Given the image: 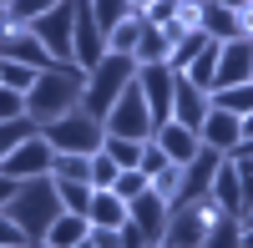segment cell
<instances>
[{"instance_id": "obj_39", "label": "cell", "mask_w": 253, "mask_h": 248, "mask_svg": "<svg viewBox=\"0 0 253 248\" xmlns=\"http://www.w3.org/2000/svg\"><path fill=\"white\" fill-rule=\"evenodd\" d=\"M172 15H177V0H157V5H147V10H142L147 26H167Z\"/></svg>"}, {"instance_id": "obj_3", "label": "cell", "mask_w": 253, "mask_h": 248, "mask_svg": "<svg viewBox=\"0 0 253 248\" xmlns=\"http://www.w3.org/2000/svg\"><path fill=\"white\" fill-rule=\"evenodd\" d=\"M132 76H137V61L132 56H101L96 61V66L86 71V86H81V112H86V117H107L112 112V101L126 91V86H132Z\"/></svg>"}, {"instance_id": "obj_5", "label": "cell", "mask_w": 253, "mask_h": 248, "mask_svg": "<svg viewBox=\"0 0 253 248\" xmlns=\"http://www.w3.org/2000/svg\"><path fill=\"white\" fill-rule=\"evenodd\" d=\"M101 127H107V137H132V142H147V137L157 132L152 127V112H147V96L137 86V76H132V86L112 101V112L101 117Z\"/></svg>"}, {"instance_id": "obj_47", "label": "cell", "mask_w": 253, "mask_h": 248, "mask_svg": "<svg viewBox=\"0 0 253 248\" xmlns=\"http://www.w3.org/2000/svg\"><path fill=\"white\" fill-rule=\"evenodd\" d=\"M132 5H137V10H147V5H157V0H132Z\"/></svg>"}, {"instance_id": "obj_35", "label": "cell", "mask_w": 253, "mask_h": 248, "mask_svg": "<svg viewBox=\"0 0 253 248\" xmlns=\"http://www.w3.org/2000/svg\"><path fill=\"white\" fill-rule=\"evenodd\" d=\"M36 76H41V71H31V66H15V61H0V86H10V91H20V96H26V91L36 86Z\"/></svg>"}, {"instance_id": "obj_19", "label": "cell", "mask_w": 253, "mask_h": 248, "mask_svg": "<svg viewBox=\"0 0 253 248\" xmlns=\"http://www.w3.org/2000/svg\"><path fill=\"white\" fill-rule=\"evenodd\" d=\"M198 31H203L208 41H233V36H238V10L208 0V5H198Z\"/></svg>"}, {"instance_id": "obj_11", "label": "cell", "mask_w": 253, "mask_h": 248, "mask_svg": "<svg viewBox=\"0 0 253 248\" xmlns=\"http://www.w3.org/2000/svg\"><path fill=\"white\" fill-rule=\"evenodd\" d=\"M223 167V152L213 147H198L193 162H182V182H177V198H172V208H182V203H198L208 188H213V172Z\"/></svg>"}, {"instance_id": "obj_13", "label": "cell", "mask_w": 253, "mask_h": 248, "mask_svg": "<svg viewBox=\"0 0 253 248\" xmlns=\"http://www.w3.org/2000/svg\"><path fill=\"white\" fill-rule=\"evenodd\" d=\"M198 142L228 157V152H238V142H243V122H238L233 112H218V107H208L203 127H198Z\"/></svg>"}, {"instance_id": "obj_8", "label": "cell", "mask_w": 253, "mask_h": 248, "mask_svg": "<svg viewBox=\"0 0 253 248\" xmlns=\"http://www.w3.org/2000/svg\"><path fill=\"white\" fill-rule=\"evenodd\" d=\"M172 81H177V71L167 66V61H152V66H137V86H142V96H147L152 127L172 122Z\"/></svg>"}, {"instance_id": "obj_12", "label": "cell", "mask_w": 253, "mask_h": 248, "mask_svg": "<svg viewBox=\"0 0 253 248\" xmlns=\"http://www.w3.org/2000/svg\"><path fill=\"white\" fill-rule=\"evenodd\" d=\"M71 51H76V66L81 71H91L101 56H107V31L96 26V15H91V5L81 0L76 5V31H71Z\"/></svg>"}, {"instance_id": "obj_2", "label": "cell", "mask_w": 253, "mask_h": 248, "mask_svg": "<svg viewBox=\"0 0 253 248\" xmlns=\"http://www.w3.org/2000/svg\"><path fill=\"white\" fill-rule=\"evenodd\" d=\"M61 213H66V208H61V198H56V182H51V177H31V182H20L15 198L5 203V218H10L31 243L46 238V228H51Z\"/></svg>"}, {"instance_id": "obj_40", "label": "cell", "mask_w": 253, "mask_h": 248, "mask_svg": "<svg viewBox=\"0 0 253 248\" xmlns=\"http://www.w3.org/2000/svg\"><path fill=\"white\" fill-rule=\"evenodd\" d=\"M0 248H31V238H26V233H20V228H15V223L5 218V213H0Z\"/></svg>"}, {"instance_id": "obj_4", "label": "cell", "mask_w": 253, "mask_h": 248, "mask_svg": "<svg viewBox=\"0 0 253 248\" xmlns=\"http://www.w3.org/2000/svg\"><path fill=\"white\" fill-rule=\"evenodd\" d=\"M41 137L51 142V152H81V157H91L101 142H107V127L76 107V112H66V117L46 122V127H41Z\"/></svg>"}, {"instance_id": "obj_22", "label": "cell", "mask_w": 253, "mask_h": 248, "mask_svg": "<svg viewBox=\"0 0 253 248\" xmlns=\"http://www.w3.org/2000/svg\"><path fill=\"white\" fill-rule=\"evenodd\" d=\"M198 248H243V223H238L233 213L213 218V223H208V233H203V243H198Z\"/></svg>"}, {"instance_id": "obj_34", "label": "cell", "mask_w": 253, "mask_h": 248, "mask_svg": "<svg viewBox=\"0 0 253 248\" xmlns=\"http://www.w3.org/2000/svg\"><path fill=\"white\" fill-rule=\"evenodd\" d=\"M101 147H107V157L117 162V167H137L142 162V142H132V137H107Z\"/></svg>"}, {"instance_id": "obj_26", "label": "cell", "mask_w": 253, "mask_h": 248, "mask_svg": "<svg viewBox=\"0 0 253 248\" xmlns=\"http://www.w3.org/2000/svg\"><path fill=\"white\" fill-rule=\"evenodd\" d=\"M208 101H213L218 112H233V117L243 122V117L253 112V81H243V86H223V91H213Z\"/></svg>"}, {"instance_id": "obj_16", "label": "cell", "mask_w": 253, "mask_h": 248, "mask_svg": "<svg viewBox=\"0 0 253 248\" xmlns=\"http://www.w3.org/2000/svg\"><path fill=\"white\" fill-rule=\"evenodd\" d=\"M167 213H172V208H167V198H157L152 188H147L142 198H132V203H126V218H132L137 223V228L147 233V243H162V228H167Z\"/></svg>"}, {"instance_id": "obj_48", "label": "cell", "mask_w": 253, "mask_h": 248, "mask_svg": "<svg viewBox=\"0 0 253 248\" xmlns=\"http://www.w3.org/2000/svg\"><path fill=\"white\" fill-rule=\"evenodd\" d=\"M243 223H253V203H248V213H243Z\"/></svg>"}, {"instance_id": "obj_38", "label": "cell", "mask_w": 253, "mask_h": 248, "mask_svg": "<svg viewBox=\"0 0 253 248\" xmlns=\"http://www.w3.org/2000/svg\"><path fill=\"white\" fill-rule=\"evenodd\" d=\"M10 117H26V96L10 91V86H0V122H10Z\"/></svg>"}, {"instance_id": "obj_14", "label": "cell", "mask_w": 253, "mask_h": 248, "mask_svg": "<svg viewBox=\"0 0 253 248\" xmlns=\"http://www.w3.org/2000/svg\"><path fill=\"white\" fill-rule=\"evenodd\" d=\"M208 107H213V101H208V91L193 86V81L177 71V81H172V122H177V127H187V132H198L203 117H208Z\"/></svg>"}, {"instance_id": "obj_33", "label": "cell", "mask_w": 253, "mask_h": 248, "mask_svg": "<svg viewBox=\"0 0 253 248\" xmlns=\"http://www.w3.org/2000/svg\"><path fill=\"white\" fill-rule=\"evenodd\" d=\"M51 5H61V0H10V5H5V20H10V26H31V20L46 15Z\"/></svg>"}, {"instance_id": "obj_41", "label": "cell", "mask_w": 253, "mask_h": 248, "mask_svg": "<svg viewBox=\"0 0 253 248\" xmlns=\"http://www.w3.org/2000/svg\"><path fill=\"white\" fill-rule=\"evenodd\" d=\"M91 248H122V228H91Z\"/></svg>"}, {"instance_id": "obj_27", "label": "cell", "mask_w": 253, "mask_h": 248, "mask_svg": "<svg viewBox=\"0 0 253 248\" xmlns=\"http://www.w3.org/2000/svg\"><path fill=\"white\" fill-rule=\"evenodd\" d=\"M86 5H91V15H96V26L107 31V36H112V31L122 26L126 15H137V5H132V0H86Z\"/></svg>"}, {"instance_id": "obj_21", "label": "cell", "mask_w": 253, "mask_h": 248, "mask_svg": "<svg viewBox=\"0 0 253 248\" xmlns=\"http://www.w3.org/2000/svg\"><path fill=\"white\" fill-rule=\"evenodd\" d=\"M86 233H91V223L81 218V213H61L51 228H46V243H51V248H76Z\"/></svg>"}, {"instance_id": "obj_28", "label": "cell", "mask_w": 253, "mask_h": 248, "mask_svg": "<svg viewBox=\"0 0 253 248\" xmlns=\"http://www.w3.org/2000/svg\"><path fill=\"white\" fill-rule=\"evenodd\" d=\"M91 172V157H81V152H56L51 157V177L56 182H86Z\"/></svg>"}, {"instance_id": "obj_53", "label": "cell", "mask_w": 253, "mask_h": 248, "mask_svg": "<svg viewBox=\"0 0 253 248\" xmlns=\"http://www.w3.org/2000/svg\"><path fill=\"white\" fill-rule=\"evenodd\" d=\"M0 5H10V0H0Z\"/></svg>"}, {"instance_id": "obj_23", "label": "cell", "mask_w": 253, "mask_h": 248, "mask_svg": "<svg viewBox=\"0 0 253 248\" xmlns=\"http://www.w3.org/2000/svg\"><path fill=\"white\" fill-rule=\"evenodd\" d=\"M218 46H223V41H208V46L193 56V66L182 71V76L193 81V86H203V91H213V76H218Z\"/></svg>"}, {"instance_id": "obj_49", "label": "cell", "mask_w": 253, "mask_h": 248, "mask_svg": "<svg viewBox=\"0 0 253 248\" xmlns=\"http://www.w3.org/2000/svg\"><path fill=\"white\" fill-rule=\"evenodd\" d=\"M0 26H10V20H5V5H0Z\"/></svg>"}, {"instance_id": "obj_37", "label": "cell", "mask_w": 253, "mask_h": 248, "mask_svg": "<svg viewBox=\"0 0 253 248\" xmlns=\"http://www.w3.org/2000/svg\"><path fill=\"white\" fill-rule=\"evenodd\" d=\"M137 167L147 172V182H152V177H157V172L167 167V152L157 147V142H152V137H147V142H142V162H137Z\"/></svg>"}, {"instance_id": "obj_31", "label": "cell", "mask_w": 253, "mask_h": 248, "mask_svg": "<svg viewBox=\"0 0 253 248\" xmlns=\"http://www.w3.org/2000/svg\"><path fill=\"white\" fill-rule=\"evenodd\" d=\"M51 182H56V177H51ZM56 198H61V208H66V213H81V218H86L91 182H56Z\"/></svg>"}, {"instance_id": "obj_30", "label": "cell", "mask_w": 253, "mask_h": 248, "mask_svg": "<svg viewBox=\"0 0 253 248\" xmlns=\"http://www.w3.org/2000/svg\"><path fill=\"white\" fill-rule=\"evenodd\" d=\"M203 46H208V36H203V31H187L177 46L167 51V66H172V71H187V66H193V56H198Z\"/></svg>"}, {"instance_id": "obj_46", "label": "cell", "mask_w": 253, "mask_h": 248, "mask_svg": "<svg viewBox=\"0 0 253 248\" xmlns=\"http://www.w3.org/2000/svg\"><path fill=\"white\" fill-rule=\"evenodd\" d=\"M243 248H253V223H243Z\"/></svg>"}, {"instance_id": "obj_15", "label": "cell", "mask_w": 253, "mask_h": 248, "mask_svg": "<svg viewBox=\"0 0 253 248\" xmlns=\"http://www.w3.org/2000/svg\"><path fill=\"white\" fill-rule=\"evenodd\" d=\"M203 233H208V218L187 203V208H172V213H167V228H162V243H157V248H198Z\"/></svg>"}, {"instance_id": "obj_43", "label": "cell", "mask_w": 253, "mask_h": 248, "mask_svg": "<svg viewBox=\"0 0 253 248\" xmlns=\"http://www.w3.org/2000/svg\"><path fill=\"white\" fill-rule=\"evenodd\" d=\"M238 36H248V41H253V5H243V10H238Z\"/></svg>"}, {"instance_id": "obj_24", "label": "cell", "mask_w": 253, "mask_h": 248, "mask_svg": "<svg viewBox=\"0 0 253 248\" xmlns=\"http://www.w3.org/2000/svg\"><path fill=\"white\" fill-rule=\"evenodd\" d=\"M41 137V122L36 117H10V122H0V157H10L20 142H31Z\"/></svg>"}, {"instance_id": "obj_7", "label": "cell", "mask_w": 253, "mask_h": 248, "mask_svg": "<svg viewBox=\"0 0 253 248\" xmlns=\"http://www.w3.org/2000/svg\"><path fill=\"white\" fill-rule=\"evenodd\" d=\"M0 61H15V66H31V71H56L61 61L36 41L31 26H0Z\"/></svg>"}, {"instance_id": "obj_44", "label": "cell", "mask_w": 253, "mask_h": 248, "mask_svg": "<svg viewBox=\"0 0 253 248\" xmlns=\"http://www.w3.org/2000/svg\"><path fill=\"white\" fill-rule=\"evenodd\" d=\"M218 5H228V10H243V5H253V0H218Z\"/></svg>"}, {"instance_id": "obj_1", "label": "cell", "mask_w": 253, "mask_h": 248, "mask_svg": "<svg viewBox=\"0 0 253 248\" xmlns=\"http://www.w3.org/2000/svg\"><path fill=\"white\" fill-rule=\"evenodd\" d=\"M81 86H86V71L81 66H56V71H41L36 86L26 91V117H36L41 127L56 117H66L81 107Z\"/></svg>"}, {"instance_id": "obj_25", "label": "cell", "mask_w": 253, "mask_h": 248, "mask_svg": "<svg viewBox=\"0 0 253 248\" xmlns=\"http://www.w3.org/2000/svg\"><path fill=\"white\" fill-rule=\"evenodd\" d=\"M142 31H147L142 10H137V15H126L122 26H117V31L107 36V51H112V56H132V51H137V41H142Z\"/></svg>"}, {"instance_id": "obj_18", "label": "cell", "mask_w": 253, "mask_h": 248, "mask_svg": "<svg viewBox=\"0 0 253 248\" xmlns=\"http://www.w3.org/2000/svg\"><path fill=\"white\" fill-rule=\"evenodd\" d=\"M86 223H91V228H122V223H126V203H122L112 188H91Z\"/></svg>"}, {"instance_id": "obj_20", "label": "cell", "mask_w": 253, "mask_h": 248, "mask_svg": "<svg viewBox=\"0 0 253 248\" xmlns=\"http://www.w3.org/2000/svg\"><path fill=\"white\" fill-rule=\"evenodd\" d=\"M208 193H213V203H218L223 213H233V218L243 223V188H238V172H233V162H228V157H223V167L213 172V188H208Z\"/></svg>"}, {"instance_id": "obj_36", "label": "cell", "mask_w": 253, "mask_h": 248, "mask_svg": "<svg viewBox=\"0 0 253 248\" xmlns=\"http://www.w3.org/2000/svg\"><path fill=\"white\" fill-rule=\"evenodd\" d=\"M117 172H122V167L107 157V147H96V152H91V172H86V182H91V188H112Z\"/></svg>"}, {"instance_id": "obj_29", "label": "cell", "mask_w": 253, "mask_h": 248, "mask_svg": "<svg viewBox=\"0 0 253 248\" xmlns=\"http://www.w3.org/2000/svg\"><path fill=\"white\" fill-rule=\"evenodd\" d=\"M167 36H162V26H147L142 31V41H137V51H132V61L137 66H152V61H167Z\"/></svg>"}, {"instance_id": "obj_45", "label": "cell", "mask_w": 253, "mask_h": 248, "mask_svg": "<svg viewBox=\"0 0 253 248\" xmlns=\"http://www.w3.org/2000/svg\"><path fill=\"white\" fill-rule=\"evenodd\" d=\"M248 137H253V112L243 117V142H248Z\"/></svg>"}, {"instance_id": "obj_32", "label": "cell", "mask_w": 253, "mask_h": 248, "mask_svg": "<svg viewBox=\"0 0 253 248\" xmlns=\"http://www.w3.org/2000/svg\"><path fill=\"white\" fill-rule=\"evenodd\" d=\"M147 188H152V182H147V172H142V167H122V172H117V182H112V193H117L122 203H132V198H142Z\"/></svg>"}, {"instance_id": "obj_51", "label": "cell", "mask_w": 253, "mask_h": 248, "mask_svg": "<svg viewBox=\"0 0 253 248\" xmlns=\"http://www.w3.org/2000/svg\"><path fill=\"white\" fill-rule=\"evenodd\" d=\"M31 248H51V243H46V238H41V243H31Z\"/></svg>"}, {"instance_id": "obj_10", "label": "cell", "mask_w": 253, "mask_h": 248, "mask_svg": "<svg viewBox=\"0 0 253 248\" xmlns=\"http://www.w3.org/2000/svg\"><path fill=\"white\" fill-rule=\"evenodd\" d=\"M51 142L46 137H31V142H20V147L10 157H0V172L15 177V182H31V177H51Z\"/></svg>"}, {"instance_id": "obj_50", "label": "cell", "mask_w": 253, "mask_h": 248, "mask_svg": "<svg viewBox=\"0 0 253 248\" xmlns=\"http://www.w3.org/2000/svg\"><path fill=\"white\" fill-rule=\"evenodd\" d=\"M76 248H91V238H81V243H76Z\"/></svg>"}, {"instance_id": "obj_17", "label": "cell", "mask_w": 253, "mask_h": 248, "mask_svg": "<svg viewBox=\"0 0 253 248\" xmlns=\"http://www.w3.org/2000/svg\"><path fill=\"white\" fill-rule=\"evenodd\" d=\"M152 142L167 152V162H177V167H182V162H193V157H198V147H203V142H198V132L177 127V122H162V127L152 132Z\"/></svg>"}, {"instance_id": "obj_42", "label": "cell", "mask_w": 253, "mask_h": 248, "mask_svg": "<svg viewBox=\"0 0 253 248\" xmlns=\"http://www.w3.org/2000/svg\"><path fill=\"white\" fill-rule=\"evenodd\" d=\"M15 188H20V182H15V177H5V172H0V213H5V203L15 198Z\"/></svg>"}, {"instance_id": "obj_6", "label": "cell", "mask_w": 253, "mask_h": 248, "mask_svg": "<svg viewBox=\"0 0 253 248\" xmlns=\"http://www.w3.org/2000/svg\"><path fill=\"white\" fill-rule=\"evenodd\" d=\"M76 5L81 0H61V5H51L46 15H36L31 20V31H36V41L46 46L61 66H76V51H71V31H76Z\"/></svg>"}, {"instance_id": "obj_9", "label": "cell", "mask_w": 253, "mask_h": 248, "mask_svg": "<svg viewBox=\"0 0 253 248\" xmlns=\"http://www.w3.org/2000/svg\"><path fill=\"white\" fill-rule=\"evenodd\" d=\"M243 81H253V41L248 36H233L218 46V76H213V91L223 86H243ZM208 91V96H213Z\"/></svg>"}, {"instance_id": "obj_52", "label": "cell", "mask_w": 253, "mask_h": 248, "mask_svg": "<svg viewBox=\"0 0 253 248\" xmlns=\"http://www.w3.org/2000/svg\"><path fill=\"white\" fill-rule=\"evenodd\" d=\"M193 5H208V0H193Z\"/></svg>"}]
</instances>
